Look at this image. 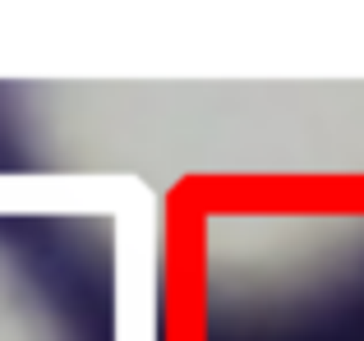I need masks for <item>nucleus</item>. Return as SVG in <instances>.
<instances>
[{"label": "nucleus", "mask_w": 364, "mask_h": 341, "mask_svg": "<svg viewBox=\"0 0 364 341\" xmlns=\"http://www.w3.org/2000/svg\"><path fill=\"white\" fill-rule=\"evenodd\" d=\"M0 341H74L37 268L0 240Z\"/></svg>", "instance_id": "obj_1"}]
</instances>
